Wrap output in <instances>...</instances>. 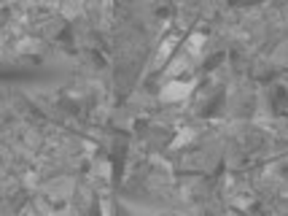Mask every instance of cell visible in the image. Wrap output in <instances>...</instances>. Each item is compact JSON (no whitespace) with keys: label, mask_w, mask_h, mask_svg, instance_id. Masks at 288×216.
Listing matches in <instances>:
<instances>
[{"label":"cell","mask_w":288,"mask_h":216,"mask_svg":"<svg viewBox=\"0 0 288 216\" xmlns=\"http://www.w3.org/2000/svg\"><path fill=\"white\" fill-rule=\"evenodd\" d=\"M172 43H175V41H172V38H170V41H164V43H162V49H159V60H164V57L172 52Z\"/></svg>","instance_id":"3"},{"label":"cell","mask_w":288,"mask_h":216,"mask_svg":"<svg viewBox=\"0 0 288 216\" xmlns=\"http://www.w3.org/2000/svg\"><path fill=\"white\" fill-rule=\"evenodd\" d=\"M202 46H205V36H199V33H194V36L186 41L189 54H199V52H202Z\"/></svg>","instance_id":"2"},{"label":"cell","mask_w":288,"mask_h":216,"mask_svg":"<svg viewBox=\"0 0 288 216\" xmlns=\"http://www.w3.org/2000/svg\"><path fill=\"white\" fill-rule=\"evenodd\" d=\"M189 92H192V84L172 81V84H167V89H162V100H181V98H186Z\"/></svg>","instance_id":"1"}]
</instances>
